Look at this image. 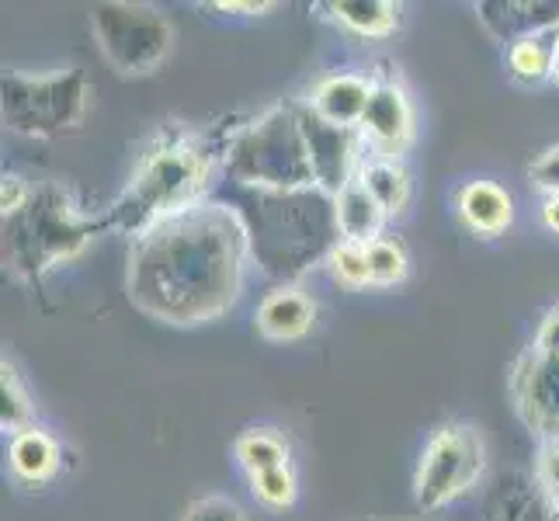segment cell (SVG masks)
<instances>
[{"instance_id": "6da1fadb", "label": "cell", "mask_w": 559, "mask_h": 521, "mask_svg": "<svg viewBox=\"0 0 559 521\" xmlns=\"http://www.w3.org/2000/svg\"><path fill=\"white\" fill-rule=\"evenodd\" d=\"M250 261L254 244L243 212L202 199L129 244L126 293L153 320L199 327L240 303Z\"/></svg>"}, {"instance_id": "7a4b0ae2", "label": "cell", "mask_w": 559, "mask_h": 521, "mask_svg": "<svg viewBox=\"0 0 559 521\" xmlns=\"http://www.w3.org/2000/svg\"><path fill=\"white\" fill-rule=\"evenodd\" d=\"M216 157H223V153L202 143V137H195L191 129L185 126L160 129L157 140L140 157L136 170H132L129 185L111 202L108 229L136 240L160 220L209 199L205 185L212 178Z\"/></svg>"}, {"instance_id": "3957f363", "label": "cell", "mask_w": 559, "mask_h": 521, "mask_svg": "<svg viewBox=\"0 0 559 521\" xmlns=\"http://www.w3.org/2000/svg\"><path fill=\"white\" fill-rule=\"evenodd\" d=\"M108 229V212H87L67 185H35L22 212L4 220V264L17 282L38 285L60 264L81 258Z\"/></svg>"}, {"instance_id": "277c9868", "label": "cell", "mask_w": 559, "mask_h": 521, "mask_svg": "<svg viewBox=\"0 0 559 521\" xmlns=\"http://www.w3.org/2000/svg\"><path fill=\"white\" fill-rule=\"evenodd\" d=\"M223 170L229 181L254 196H296L317 188V170L306 143L302 111L296 105H272L250 119L223 146Z\"/></svg>"}, {"instance_id": "5b68a950", "label": "cell", "mask_w": 559, "mask_h": 521, "mask_svg": "<svg viewBox=\"0 0 559 521\" xmlns=\"http://www.w3.org/2000/svg\"><path fill=\"white\" fill-rule=\"evenodd\" d=\"M91 102L84 70L63 67L49 73L8 70L0 81V115L8 129L28 140H52L76 129Z\"/></svg>"}, {"instance_id": "8992f818", "label": "cell", "mask_w": 559, "mask_h": 521, "mask_svg": "<svg viewBox=\"0 0 559 521\" xmlns=\"http://www.w3.org/2000/svg\"><path fill=\"white\" fill-rule=\"evenodd\" d=\"M91 32L102 56L122 76L153 73L178 43V32L160 8L132 0H108L91 8Z\"/></svg>"}, {"instance_id": "52a82bcc", "label": "cell", "mask_w": 559, "mask_h": 521, "mask_svg": "<svg viewBox=\"0 0 559 521\" xmlns=\"http://www.w3.org/2000/svg\"><path fill=\"white\" fill-rule=\"evenodd\" d=\"M487 470V446L473 424L445 421L431 431L414 470V500L420 511H441L466 497Z\"/></svg>"}, {"instance_id": "ba28073f", "label": "cell", "mask_w": 559, "mask_h": 521, "mask_svg": "<svg viewBox=\"0 0 559 521\" xmlns=\"http://www.w3.org/2000/svg\"><path fill=\"white\" fill-rule=\"evenodd\" d=\"M511 400L518 417L538 441H559V358L525 347L511 369Z\"/></svg>"}, {"instance_id": "9c48e42d", "label": "cell", "mask_w": 559, "mask_h": 521, "mask_svg": "<svg viewBox=\"0 0 559 521\" xmlns=\"http://www.w3.org/2000/svg\"><path fill=\"white\" fill-rule=\"evenodd\" d=\"M361 143L372 157L400 161L414 143V105L396 76L372 73V94L361 115Z\"/></svg>"}, {"instance_id": "30bf717a", "label": "cell", "mask_w": 559, "mask_h": 521, "mask_svg": "<svg viewBox=\"0 0 559 521\" xmlns=\"http://www.w3.org/2000/svg\"><path fill=\"white\" fill-rule=\"evenodd\" d=\"M299 111H302L306 143H310L313 170H317V188L323 196L334 199L344 185L358 178V167L365 157H369V150H365L358 129L323 122L320 115H313L306 105Z\"/></svg>"}, {"instance_id": "8fae6325", "label": "cell", "mask_w": 559, "mask_h": 521, "mask_svg": "<svg viewBox=\"0 0 559 521\" xmlns=\"http://www.w3.org/2000/svg\"><path fill=\"white\" fill-rule=\"evenodd\" d=\"M479 25L493 43H511L535 32L559 28V0H479L473 4Z\"/></svg>"}, {"instance_id": "7c38bea8", "label": "cell", "mask_w": 559, "mask_h": 521, "mask_svg": "<svg viewBox=\"0 0 559 521\" xmlns=\"http://www.w3.org/2000/svg\"><path fill=\"white\" fill-rule=\"evenodd\" d=\"M372 94V76L355 73V70H341V73H326L306 94V108L320 115L323 122L344 126V129H358L365 105H369Z\"/></svg>"}, {"instance_id": "4fadbf2b", "label": "cell", "mask_w": 559, "mask_h": 521, "mask_svg": "<svg viewBox=\"0 0 559 521\" xmlns=\"http://www.w3.org/2000/svg\"><path fill=\"white\" fill-rule=\"evenodd\" d=\"M459 223L476 237H500L514 223V199L497 181H466L455 191Z\"/></svg>"}, {"instance_id": "5bb4252c", "label": "cell", "mask_w": 559, "mask_h": 521, "mask_svg": "<svg viewBox=\"0 0 559 521\" xmlns=\"http://www.w3.org/2000/svg\"><path fill=\"white\" fill-rule=\"evenodd\" d=\"M254 323H258V334L267 341H299L313 331L317 303L306 296L299 285H278L261 299Z\"/></svg>"}, {"instance_id": "9a60e30c", "label": "cell", "mask_w": 559, "mask_h": 521, "mask_svg": "<svg viewBox=\"0 0 559 521\" xmlns=\"http://www.w3.org/2000/svg\"><path fill=\"white\" fill-rule=\"evenodd\" d=\"M385 220L390 216H385L382 205L369 196V191H365V185L358 178L348 181L334 196V223H337L341 240L369 247L372 240L382 237Z\"/></svg>"}, {"instance_id": "2e32d148", "label": "cell", "mask_w": 559, "mask_h": 521, "mask_svg": "<svg viewBox=\"0 0 559 521\" xmlns=\"http://www.w3.org/2000/svg\"><path fill=\"white\" fill-rule=\"evenodd\" d=\"M60 459H63L60 441L38 428V424L11 435L8 462H11V473L17 479H25V484H46V479H52L60 473Z\"/></svg>"}, {"instance_id": "e0dca14e", "label": "cell", "mask_w": 559, "mask_h": 521, "mask_svg": "<svg viewBox=\"0 0 559 521\" xmlns=\"http://www.w3.org/2000/svg\"><path fill=\"white\" fill-rule=\"evenodd\" d=\"M556 43H559V28L549 32H535L511 43L504 49V67L508 76L522 87H543L552 84V67H556Z\"/></svg>"}, {"instance_id": "ac0fdd59", "label": "cell", "mask_w": 559, "mask_h": 521, "mask_svg": "<svg viewBox=\"0 0 559 521\" xmlns=\"http://www.w3.org/2000/svg\"><path fill=\"white\" fill-rule=\"evenodd\" d=\"M358 181L382 205L385 216H400V212H407L411 196H414V181H411V170L403 167V161L372 157L369 153L358 167Z\"/></svg>"}, {"instance_id": "d6986e66", "label": "cell", "mask_w": 559, "mask_h": 521, "mask_svg": "<svg viewBox=\"0 0 559 521\" xmlns=\"http://www.w3.org/2000/svg\"><path fill=\"white\" fill-rule=\"evenodd\" d=\"M320 11L361 38H390L400 28V4L393 0H331Z\"/></svg>"}, {"instance_id": "ffe728a7", "label": "cell", "mask_w": 559, "mask_h": 521, "mask_svg": "<svg viewBox=\"0 0 559 521\" xmlns=\"http://www.w3.org/2000/svg\"><path fill=\"white\" fill-rule=\"evenodd\" d=\"M234 455L240 462V470L247 476H258L264 470H278V466H293L288 462V446H285V438L275 435V431H267V428H250L237 438V446H234Z\"/></svg>"}, {"instance_id": "44dd1931", "label": "cell", "mask_w": 559, "mask_h": 521, "mask_svg": "<svg viewBox=\"0 0 559 521\" xmlns=\"http://www.w3.org/2000/svg\"><path fill=\"white\" fill-rule=\"evenodd\" d=\"M35 424V407H32V396L25 390L22 376H17L14 365L4 358L0 362V428L17 435Z\"/></svg>"}, {"instance_id": "7402d4cb", "label": "cell", "mask_w": 559, "mask_h": 521, "mask_svg": "<svg viewBox=\"0 0 559 521\" xmlns=\"http://www.w3.org/2000/svg\"><path fill=\"white\" fill-rule=\"evenodd\" d=\"M326 272L344 288H369L372 285V268H369V247L337 240L326 254Z\"/></svg>"}, {"instance_id": "603a6c76", "label": "cell", "mask_w": 559, "mask_h": 521, "mask_svg": "<svg viewBox=\"0 0 559 521\" xmlns=\"http://www.w3.org/2000/svg\"><path fill=\"white\" fill-rule=\"evenodd\" d=\"M369 268H372V285H400L411 275V254L396 237H379L369 244Z\"/></svg>"}, {"instance_id": "cb8c5ba5", "label": "cell", "mask_w": 559, "mask_h": 521, "mask_svg": "<svg viewBox=\"0 0 559 521\" xmlns=\"http://www.w3.org/2000/svg\"><path fill=\"white\" fill-rule=\"evenodd\" d=\"M250 490L261 500L264 508H293L299 497V479L293 473V466H278V470H264L258 476H250Z\"/></svg>"}, {"instance_id": "d4e9b609", "label": "cell", "mask_w": 559, "mask_h": 521, "mask_svg": "<svg viewBox=\"0 0 559 521\" xmlns=\"http://www.w3.org/2000/svg\"><path fill=\"white\" fill-rule=\"evenodd\" d=\"M535 484L549 497V505L559 511V441H538Z\"/></svg>"}, {"instance_id": "484cf974", "label": "cell", "mask_w": 559, "mask_h": 521, "mask_svg": "<svg viewBox=\"0 0 559 521\" xmlns=\"http://www.w3.org/2000/svg\"><path fill=\"white\" fill-rule=\"evenodd\" d=\"M181 521H243V511H240L237 500L209 494V497L191 500V505L185 508V514H181Z\"/></svg>"}, {"instance_id": "4316f807", "label": "cell", "mask_w": 559, "mask_h": 521, "mask_svg": "<svg viewBox=\"0 0 559 521\" xmlns=\"http://www.w3.org/2000/svg\"><path fill=\"white\" fill-rule=\"evenodd\" d=\"M528 181L532 188H538L543 196H559V143L543 150L538 157L528 164Z\"/></svg>"}, {"instance_id": "83f0119b", "label": "cell", "mask_w": 559, "mask_h": 521, "mask_svg": "<svg viewBox=\"0 0 559 521\" xmlns=\"http://www.w3.org/2000/svg\"><path fill=\"white\" fill-rule=\"evenodd\" d=\"M32 191L35 188L22 178V174H4V181H0V209H4V220L28 205Z\"/></svg>"}, {"instance_id": "f1b7e54d", "label": "cell", "mask_w": 559, "mask_h": 521, "mask_svg": "<svg viewBox=\"0 0 559 521\" xmlns=\"http://www.w3.org/2000/svg\"><path fill=\"white\" fill-rule=\"evenodd\" d=\"M538 352H546V355H556L559 358V306H552V310L543 317V323H538V331H535V341H532Z\"/></svg>"}, {"instance_id": "f546056e", "label": "cell", "mask_w": 559, "mask_h": 521, "mask_svg": "<svg viewBox=\"0 0 559 521\" xmlns=\"http://www.w3.org/2000/svg\"><path fill=\"white\" fill-rule=\"evenodd\" d=\"M212 11H223V14H267L275 4H258V0H216V4H209Z\"/></svg>"}, {"instance_id": "4dcf8cb0", "label": "cell", "mask_w": 559, "mask_h": 521, "mask_svg": "<svg viewBox=\"0 0 559 521\" xmlns=\"http://www.w3.org/2000/svg\"><path fill=\"white\" fill-rule=\"evenodd\" d=\"M543 223H546V229H552V234L559 237V196L543 199Z\"/></svg>"}, {"instance_id": "1f68e13d", "label": "cell", "mask_w": 559, "mask_h": 521, "mask_svg": "<svg viewBox=\"0 0 559 521\" xmlns=\"http://www.w3.org/2000/svg\"><path fill=\"white\" fill-rule=\"evenodd\" d=\"M552 84L559 87V43H556V67H552Z\"/></svg>"}, {"instance_id": "d6a6232c", "label": "cell", "mask_w": 559, "mask_h": 521, "mask_svg": "<svg viewBox=\"0 0 559 521\" xmlns=\"http://www.w3.org/2000/svg\"><path fill=\"white\" fill-rule=\"evenodd\" d=\"M556 514H559V511H556Z\"/></svg>"}]
</instances>
